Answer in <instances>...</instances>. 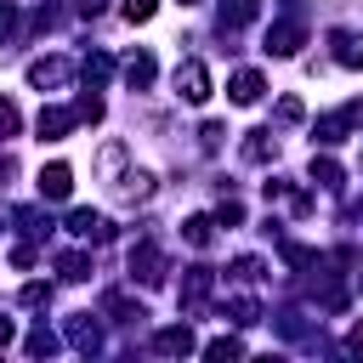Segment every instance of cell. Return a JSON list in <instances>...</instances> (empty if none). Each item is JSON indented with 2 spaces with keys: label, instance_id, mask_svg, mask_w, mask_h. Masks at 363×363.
I'll return each mask as SVG.
<instances>
[{
  "label": "cell",
  "instance_id": "obj_21",
  "mask_svg": "<svg viewBox=\"0 0 363 363\" xmlns=\"http://www.w3.org/2000/svg\"><path fill=\"white\" fill-rule=\"evenodd\" d=\"M119 193H125V199H147V193H153V176H147V170H136V176H125V187H119Z\"/></svg>",
  "mask_w": 363,
  "mask_h": 363
},
{
  "label": "cell",
  "instance_id": "obj_15",
  "mask_svg": "<svg viewBox=\"0 0 363 363\" xmlns=\"http://www.w3.org/2000/svg\"><path fill=\"white\" fill-rule=\"evenodd\" d=\"M278 153V142H272V130H250V142H244V159H255V164H267Z\"/></svg>",
  "mask_w": 363,
  "mask_h": 363
},
{
  "label": "cell",
  "instance_id": "obj_31",
  "mask_svg": "<svg viewBox=\"0 0 363 363\" xmlns=\"http://www.w3.org/2000/svg\"><path fill=\"white\" fill-rule=\"evenodd\" d=\"M346 352H357V357H363V329H352V340H346Z\"/></svg>",
  "mask_w": 363,
  "mask_h": 363
},
{
  "label": "cell",
  "instance_id": "obj_13",
  "mask_svg": "<svg viewBox=\"0 0 363 363\" xmlns=\"http://www.w3.org/2000/svg\"><path fill=\"white\" fill-rule=\"evenodd\" d=\"M125 85H130V91H147V85H153V57H147V51H136V57L125 62Z\"/></svg>",
  "mask_w": 363,
  "mask_h": 363
},
{
  "label": "cell",
  "instance_id": "obj_8",
  "mask_svg": "<svg viewBox=\"0 0 363 363\" xmlns=\"http://www.w3.org/2000/svg\"><path fill=\"white\" fill-rule=\"evenodd\" d=\"M130 272H136L142 284H159V278H164V261H159V250H153V244H136V255H130Z\"/></svg>",
  "mask_w": 363,
  "mask_h": 363
},
{
  "label": "cell",
  "instance_id": "obj_17",
  "mask_svg": "<svg viewBox=\"0 0 363 363\" xmlns=\"http://www.w3.org/2000/svg\"><path fill=\"white\" fill-rule=\"evenodd\" d=\"M204 295H210V267H193L187 284H182V301L193 306V301H204Z\"/></svg>",
  "mask_w": 363,
  "mask_h": 363
},
{
  "label": "cell",
  "instance_id": "obj_4",
  "mask_svg": "<svg viewBox=\"0 0 363 363\" xmlns=\"http://www.w3.org/2000/svg\"><path fill=\"white\" fill-rule=\"evenodd\" d=\"M329 45H335V62H340V68H363V34L335 28V34H329Z\"/></svg>",
  "mask_w": 363,
  "mask_h": 363
},
{
  "label": "cell",
  "instance_id": "obj_27",
  "mask_svg": "<svg viewBox=\"0 0 363 363\" xmlns=\"http://www.w3.org/2000/svg\"><path fill=\"white\" fill-rule=\"evenodd\" d=\"M301 113H306V108H301V96H284V102H278V119H284V125H295Z\"/></svg>",
  "mask_w": 363,
  "mask_h": 363
},
{
  "label": "cell",
  "instance_id": "obj_33",
  "mask_svg": "<svg viewBox=\"0 0 363 363\" xmlns=\"http://www.w3.org/2000/svg\"><path fill=\"white\" fill-rule=\"evenodd\" d=\"M6 176H11V159H6V153H0V182H6Z\"/></svg>",
  "mask_w": 363,
  "mask_h": 363
},
{
  "label": "cell",
  "instance_id": "obj_5",
  "mask_svg": "<svg viewBox=\"0 0 363 363\" xmlns=\"http://www.w3.org/2000/svg\"><path fill=\"white\" fill-rule=\"evenodd\" d=\"M261 91H267V85H261V74H255V68H238V74H233V85H227V96H233L238 108L261 102Z\"/></svg>",
  "mask_w": 363,
  "mask_h": 363
},
{
  "label": "cell",
  "instance_id": "obj_30",
  "mask_svg": "<svg viewBox=\"0 0 363 363\" xmlns=\"http://www.w3.org/2000/svg\"><path fill=\"white\" fill-rule=\"evenodd\" d=\"M74 11H79V17H96V11H102V0H74Z\"/></svg>",
  "mask_w": 363,
  "mask_h": 363
},
{
  "label": "cell",
  "instance_id": "obj_2",
  "mask_svg": "<svg viewBox=\"0 0 363 363\" xmlns=\"http://www.w3.org/2000/svg\"><path fill=\"white\" fill-rule=\"evenodd\" d=\"M74 125H79V113H74V108H40V119H34L40 142H62Z\"/></svg>",
  "mask_w": 363,
  "mask_h": 363
},
{
  "label": "cell",
  "instance_id": "obj_26",
  "mask_svg": "<svg viewBox=\"0 0 363 363\" xmlns=\"http://www.w3.org/2000/svg\"><path fill=\"white\" fill-rule=\"evenodd\" d=\"M74 113H79V119H91V125H96V119H102V102H96V96H79V102H74Z\"/></svg>",
  "mask_w": 363,
  "mask_h": 363
},
{
  "label": "cell",
  "instance_id": "obj_12",
  "mask_svg": "<svg viewBox=\"0 0 363 363\" xmlns=\"http://www.w3.org/2000/svg\"><path fill=\"white\" fill-rule=\"evenodd\" d=\"M68 233H79V238H96V244H102V238H108V221H102L96 210H74V216H68Z\"/></svg>",
  "mask_w": 363,
  "mask_h": 363
},
{
  "label": "cell",
  "instance_id": "obj_19",
  "mask_svg": "<svg viewBox=\"0 0 363 363\" xmlns=\"http://www.w3.org/2000/svg\"><path fill=\"white\" fill-rule=\"evenodd\" d=\"M312 182L318 187H340V164L335 159H312Z\"/></svg>",
  "mask_w": 363,
  "mask_h": 363
},
{
  "label": "cell",
  "instance_id": "obj_16",
  "mask_svg": "<svg viewBox=\"0 0 363 363\" xmlns=\"http://www.w3.org/2000/svg\"><path fill=\"white\" fill-rule=\"evenodd\" d=\"M57 272H62L68 284H79V278H91V261H85L79 250H68V255H57Z\"/></svg>",
  "mask_w": 363,
  "mask_h": 363
},
{
  "label": "cell",
  "instance_id": "obj_34",
  "mask_svg": "<svg viewBox=\"0 0 363 363\" xmlns=\"http://www.w3.org/2000/svg\"><path fill=\"white\" fill-rule=\"evenodd\" d=\"M182 6H193V0H182Z\"/></svg>",
  "mask_w": 363,
  "mask_h": 363
},
{
  "label": "cell",
  "instance_id": "obj_32",
  "mask_svg": "<svg viewBox=\"0 0 363 363\" xmlns=\"http://www.w3.org/2000/svg\"><path fill=\"white\" fill-rule=\"evenodd\" d=\"M6 340H11V318L0 312V346H6Z\"/></svg>",
  "mask_w": 363,
  "mask_h": 363
},
{
  "label": "cell",
  "instance_id": "obj_25",
  "mask_svg": "<svg viewBox=\"0 0 363 363\" xmlns=\"http://www.w3.org/2000/svg\"><path fill=\"white\" fill-rule=\"evenodd\" d=\"M11 34H17V6L0 0V40H11Z\"/></svg>",
  "mask_w": 363,
  "mask_h": 363
},
{
  "label": "cell",
  "instance_id": "obj_29",
  "mask_svg": "<svg viewBox=\"0 0 363 363\" xmlns=\"http://www.w3.org/2000/svg\"><path fill=\"white\" fill-rule=\"evenodd\" d=\"M6 130H17V108H11V102H0V136H6Z\"/></svg>",
  "mask_w": 363,
  "mask_h": 363
},
{
  "label": "cell",
  "instance_id": "obj_14",
  "mask_svg": "<svg viewBox=\"0 0 363 363\" xmlns=\"http://www.w3.org/2000/svg\"><path fill=\"white\" fill-rule=\"evenodd\" d=\"M68 340H74V346H85V352H96V346H102V329L91 323V312H79V318L68 323Z\"/></svg>",
  "mask_w": 363,
  "mask_h": 363
},
{
  "label": "cell",
  "instance_id": "obj_24",
  "mask_svg": "<svg viewBox=\"0 0 363 363\" xmlns=\"http://www.w3.org/2000/svg\"><path fill=\"white\" fill-rule=\"evenodd\" d=\"M153 11H159V0H125V17H130V23H147Z\"/></svg>",
  "mask_w": 363,
  "mask_h": 363
},
{
  "label": "cell",
  "instance_id": "obj_7",
  "mask_svg": "<svg viewBox=\"0 0 363 363\" xmlns=\"http://www.w3.org/2000/svg\"><path fill=\"white\" fill-rule=\"evenodd\" d=\"M352 119H357V108H335V113H323V119H318V142H346Z\"/></svg>",
  "mask_w": 363,
  "mask_h": 363
},
{
  "label": "cell",
  "instance_id": "obj_22",
  "mask_svg": "<svg viewBox=\"0 0 363 363\" xmlns=\"http://www.w3.org/2000/svg\"><path fill=\"white\" fill-rule=\"evenodd\" d=\"M204 357H244V340L221 335V340H210V346H204Z\"/></svg>",
  "mask_w": 363,
  "mask_h": 363
},
{
  "label": "cell",
  "instance_id": "obj_9",
  "mask_svg": "<svg viewBox=\"0 0 363 363\" xmlns=\"http://www.w3.org/2000/svg\"><path fill=\"white\" fill-rule=\"evenodd\" d=\"M68 79V62H57V57H40V62H28V85H62Z\"/></svg>",
  "mask_w": 363,
  "mask_h": 363
},
{
  "label": "cell",
  "instance_id": "obj_10",
  "mask_svg": "<svg viewBox=\"0 0 363 363\" xmlns=\"http://www.w3.org/2000/svg\"><path fill=\"white\" fill-rule=\"evenodd\" d=\"M153 346H159L164 357H187V352H193V329H187V323H176V329H159V340H153Z\"/></svg>",
  "mask_w": 363,
  "mask_h": 363
},
{
  "label": "cell",
  "instance_id": "obj_11",
  "mask_svg": "<svg viewBox=\"0 0 363 363\" xmlns=\"http://www.w3.org/2000/svg\"><path fill=\"white\" fill-rule=\"evenodd\" d=\"M255 11H261V0H221V28L227 34L244 28V23H255Z\"/></svg>",
  "mask_w": 363,
  "mask_h": 363
},
{
  "label": "cell",
  "instance_id": "obj_6",
  "mask_svg": "<svg viewBox=\"0 0 363 363\" xmlns=\"http://www.w3.org/2000/svg\"><path fill=\"white\" fill-rule=\"evenodd\" d=\"M74 193V170L68 164H45L40 170V199H68Z\"/></svg>",
  "mask_w": 363,
  "mask_h": 363
},
{
  "label": "cell",
  "instance_id": "obj_3",
  "mask_svg": "<svg viewBox=\"0 0 363 363\" xmlns=\"http://www.w3.org/2000/svg\"><path fill=\"white\" fill-rule=\"evenodd\" d=\"M176 96H187V102H204V96H210L204 62H182V68H176Z\"/></svg>",
  "mask_w": 363,
  "mask_h": 363
},
{
  "label": "cell",
  "instance_id": "obj_23",
  "mask_svg": "<svg viewBox=\"0 0 363 363\" xmlns=\"http://www.w3.org/2000/svg\"><path fill=\"white\" fill-rule=\"evenodd\" d=\"M28 352H34V357H45V352H57V335H51V329L40 323V329L28 335Z\"/></svg>",
  "mask_w": 363,
  "mask_h": 363
},
{
  "label": "cell",
  "instance_id": "obj_28",
  "mask_svg": "<svg viewBox=\"0 0 363 363\" xmlns=\"http://www.w3.org/2000/svg\"><path fill=\"white\" fill-rule=\"evenodd\" d=\"M45 301H51L45 284H28V289H23V306H45Z\"/></svg>",
  "mask_w": 363,
  "mask_h": 363
},
{
  "label": "cell",
  "instance_id": "obj_18",
  "mask_svg": "<svg viewBox=\"0 0 363 363\" xmlns=\"http://www.w3.org/2000/svg\"><path fill=\"white\" fill-rule=\"evenodd\" d=\"M210 227H216V221H210V216H187V221H182V238H187V244H199V250H204V244H210Z\"/></svg>",
  "mask_w": 363,
  "mask_h": 363
},
{
  "label": "cell",
  "instance_id": "obj_1",
  "mask_svg": "<svg viewBox=\"0 0 363 363\" xmlns=\"http://www.w3.org/2000/svg\"><path fill=\"white\" fill-rule=\"evenodd\" d=\"M301 40H306V28H301L295 17H284V23H272V28H267V51H272V57H295V51H301Z\"/></svg>",
  "mask_w": 363,
  "mask_h": 363
},
{
  "label": "cell",
  "instance_id": "obj_20",
  "mask_svg": "<svg viewBox=\"0 0 363 363\" xmlns=\"http://www.w3.org/2000/svg\"><path fill=\"white\" fill-rule=\"evenodd\" d=\"M108 74H113V62H108L102 51H96V57H85V79H91V91H96V85H102Z\"/></svg>",
  "mask_w": 363,
  "mask_h": 363
}]
</instances>
